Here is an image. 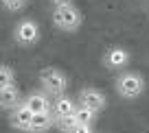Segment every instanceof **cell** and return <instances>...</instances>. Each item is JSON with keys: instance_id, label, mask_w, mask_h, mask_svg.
Segmentation results:
<instances>
[{"instance_id": "30bf717a", "label": "cell", "mask_w": 149, "mask_h": 133, "mask_svg": "<svg viewBox=\"0 0 149 133\" xmlns=\"http://www.w3.org/2000/svg\"><path fill=\"white\" fill-rule=\"evenodd\" d=\"M22 103V94H20L18 85H11L0 90V109H15V107Z\"/></svg>"}, {"instance_id": "8fae6325", "label": "cell", "mask_w": 149, "mask_h": 133, "mask_svg": "<svg viewBox=\"0 0 149 133\" xmlns=\"http://www.w3.org/2000/svg\"><path fill=\"white\" fill-rule=\"evenodd\" d=\"M53 127H55V118H53L51 111H46V114H33L31 133H46Z\"/></svg>"}, {"instance_id": "2e32d148", "label": "cell", "mask_w": 149, "mask_h": 133, "mask_svg": "<svg viewBox=\"0 0 149 133\" xmlns=\"http://www.w3.org/2000/svg\"><path fill=\"white\" fill-rule=\"evenodd\" d=\"M72 133H94V129H92V124H77L72 129Z\"/></svg>"}, {"instance_id": "7c38bea8", "label": "cell", "mask_w": 149, "mask_h": 133, "mask_svg": "<svg viewBox=\"0 0 149 133\" xmlns=\"http://www.w3.org/2000/svg\"><path fill=\"white\" fill-rule=\"evenodd\" d=\"M11 85H15V70L11 65L0 63V90L11 87Z\"/></svg>"}, {"instance_id": "4fadbf2b", "label": "cell", "mask_w": 149, "mask_h": 133, "mask_svg": "<svg viewBox=\"0 0 149 133\" xmlns=\"http://www.w3.org/2000/svg\"><path fill=\"white\" fill-rule=\"evenodd\" d=\"M99 114H94L92 109H88V107H81L79 103H77V111H74V118H77V122L79 124H92L94 120H97Z\"/></svg>"}, {"instance_id": "5bb4252c", "label": "cell", "mask_w": 149, "mask_h": 133, "mask_svg": "<svg viewBox=\"0 0 149 133\" xmlns=\"http://www.w3.org/2000/svg\"><path fill=\"white\" fill-rule=\"evenodd\" d=\"M77 118L74 116H68V118H61V120H55V127L59 129L61 133H72V129L77 127Z\"/></svg>"}, {"instance_id": "9a60e30c", "label": "cell", "mask_w": 149, "mask_h": 133, "mask_svg": "<svg viewBox=\"0 0 149 133\" xmlns=\"http://www.w3.org/2000/svg\"><path fill=\"white\" fill-rule=\"evenodd\" d=\"M26 2L29 0H2V7L7 11H11V13H18V11H22L26 7Z\"/></svg>"}, {"instance_id": "e0dca14e", "label": "cell", "mask_w": 149, "mask_h": 133, "mask_svg": "<svg viewBox=\"0 0 149 133\" xmlns=\"http://www.w3.org/2000/svg\"><path fill=\"white\" fill-rule=\"evenodd\" d=\"M53 2V7H64V5H70L72 0H51Z\"/></svg>"}, {"instance_id": "3957f363", "label": "cell", "mask_w": 149, "mask_h": 133, "mask_svg": "<svg viewBox=\"0 0 149 133\" xmlns=\"http://www.w3.org/2000/svg\"><path fill=\"white\" fill-rule=\"evenodd\" d=\"M40 85H42V92H46L53 98L64 96L68 90V76L59 68H44L40 72Z\"/></svg>"}, {"instance_id": "5b68a950", "label": "cell", "mask_w": 149, "mask_h": 133, "mask_svg": "<svg viewBox=\"0 0 149 133\" xmlns=\"http://www.w3.org/2000/svg\"><path fill=\"white\" fill-rule=\"evenodd\" d=\"M77 103H79L81 107L92 109L94 114H101L107 107V96L101 90H97V87H84V90H79V94H77Z\"/></svg>"}, {"instance_id": "ba28073f", "label": "cell", "mask_w": 149, "mask_h": 133, "mask_svg": "<svg viewBox=\"0 0 149 133\" xmlns=\"http://www.w3.org/2000/svg\"><path fill=\"white\" fill-rule=\"evenodd\" d=\"M22 103L33 111V114H46V111H51V107H53L51 96H48L46 92H42V90H35V92L26 94V96L22 98Z\"/></svg>"}, {"instance_id": "9c48e42d", "label": "cell", "mask_w": 149, "mask_h": 133, "mask_svg": "<svg viewBox=\"0 0 149 133\" xmlns=\"http://www.w3.org/2000/svg\"><path fill=\"white\" fill-rule=\"evenodd\" d=\"M74 111H77V98H70L68 94L53 98L51 114H53V118H55V120H61V118H68V116H74Z\"/></svg>"}, {"instance_id": "7a4b0ae2", "label": "cell", "mask_w": 149, "mask_h": 133, "mask_svg": "<svg viewBox=\"0 0 149 133\" xmlns=\"http://www.w3.org/2000/svg\"><path fill=\"white\" fill-rule=\"evenodd\" d=\"M114 87L121 98L125 101H136L145 92V79L138 72H121L114 81Z\"/></svg>"}, {"instance_id": "52a82bcc", "label": "cell", "mask_w": 149, "mask_h": 133, "mask_svg": "<svg viewBox=\"0 0 149 133\" xmlns=\"http://www.w3.org/2000/svg\"><path fill=\"white\" fill-rule=\"evenodd\" d=\"M31 120H33V111L29 109L24 103H20L15 109L9 111V122H11V127L18 129V131L31 133Z\"/></svg>"}, {"instance_id": "8992f818", "label": "cell", "mask_w": 149, "mask_h": 133, "mask_svg": "<svg viewBox=\"0 0 149 133\" xmlns=\"http://www.w3.org/2000/svg\"><path fill=\"white\" fill-rule=\"evenodd\" d=\"M127 63H130V52H127L125 48H121V46L107 48L105 55H103V65H105L107 70L118 72V70H123Z\"/></svg>"}, {"instance_id": "6da1fadb", "label": "cell", "mask_w": 149, "mask_h": 133, "mask_svg": "<svg viewBox=\"0 0 149 133\" xmlns=\"http://www.w3.org/2000/svg\"><path fill=\"white\" fill-rule=\"evenodd\" d=\"M53 24L64 33H74V31H79L81 24H84V15L70 2V5L55 7L53 9Z\"/></svg>"}, {"instance_id": "277c9868", "label": "cell", "mask_w": 149, "mask_h": 133, "mask_svg": "<svg viewBox=\"0 0 149 133\" xmlns=\"http://www.w3.org/2000/svg\"><path fill=\"white\" fill-rule=\"evenodd\" d=\"M13 37L20 46H35L40 41V26L37 22H33L31 18H24L15 24L13 28Z\"/></svg>"}]
</instances>
